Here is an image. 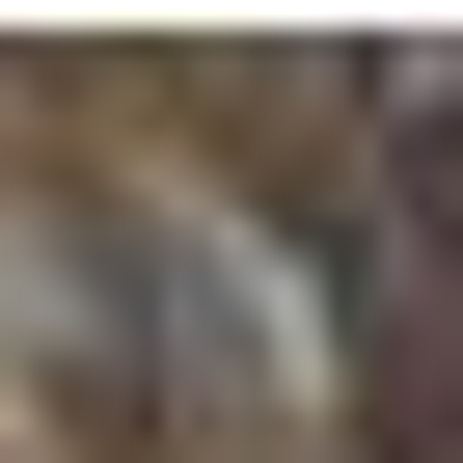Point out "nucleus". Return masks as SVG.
<instances>
[{
    "instance_id": "nucleus-1",
    "label": "nucleus",
    "mask_w": 463,
    "mask_h": 463,
    "mask_svg": "<svg viewBox=\"0 0 463 463\" xmlns=\"http://www.w3.org/2000/svg\"><path fill=\"white\" fill-rule=\"evenodd\" d=\"M354 137H382V164H436V191H463V55H354Z\"/></svg>"
}]
</instances>
